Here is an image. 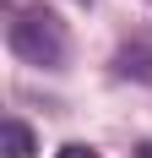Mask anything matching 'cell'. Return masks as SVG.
Returning <instances> with one entry per match:
<instances>
[{"label": "cell", "mask_w": 152, "mask_h": 158, "mask_svg": "<svg viewBox=\"0 0 152 158\" xmlns=\"http://www.w3.org/2000/svg\"><path fill=\"white\" fill-rule=\"evenodd\" d=\"M114 71L130 77V82H152V49H141V44L120 49V55H114Z\"/></svg>", "instance_id": "obj_2"}, {"label": "cell", "mask_w": 152, "mask_h": 158, "mask_svg": "<svg viewBox=\"0 0 152 158\" xmlns=\"http://www.w3.org/2000/svg\"><path fill=\"white\" fill-rule=\"evenodd\" d=\"M60 158H98V153H92L87 142H65V147H60Z\"/></svg>", "instance_id": "obj_4"}, {"label": "cell", "mask_w": 152, "mask_h": 158, "mask_svg": "<svg viewBox=\"0 0 152 158\" xmlns=\"http://www.w3.org/2000/svg\"><path fill=\"white\" fill-rule=\"evenodd\" d=\"M33 153H38L33 131L22 126V120H6V158H33Z\"/></svg>", "instance_id": "obj_3"}, {"label": "cell", "mask_w": 152, "mask_h": 158, "mask_svg": "<svg viewBox=\"0 0 152 158\" xmlns=\"http://www.w3.org/2000/svg\"><path fill=\"white\" fill-rule=\"evenodd\" d=\"M11 49L27 65H44V71H60L65 55H71V38H65V22L44 6H11V27H6Z\"/></svg>", "instance_id": "obj_1"}, {"label": "cell", "mask_w": 152, "mask_h": 158, "mask_svg": "<svg viewBox=\"0 0 152 158\" xmlns=\"http://www.w3.org/2000/svg\"><path fill=\"white\" fill-rule=\"evenodd\" d=\"M147 6H152V0H147Z\"/></svg>", "instance_id": "obj_5"}]
</instances>
